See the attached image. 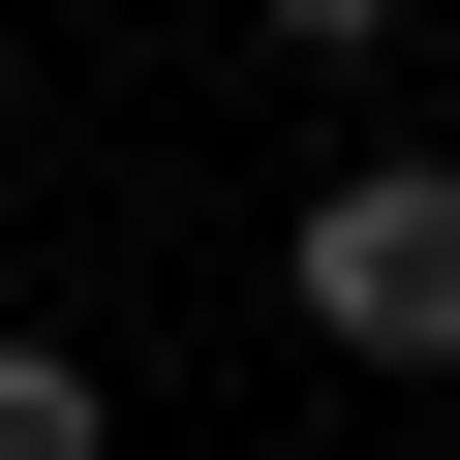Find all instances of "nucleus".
I'll list each match as a JSON object with an SVG mask.
<instances>
[{
  "instance_id": "1",
  "label": "nucleus",
  "mask_w": 460,
  "mask_h": 460,
  "mask_svg": "<svg viewBox=\"0 0 460 460\" xmlns=\"http://www.w3.org/2000/svg\"><path fill=\"white\" fill-rule=\"evenodd\" d=\"M277 277H307V338H338V368H460V154H338Z\"/></svg>"
},
{
  "instance_id": "2",
  "label": "nucleus",
  "mask_w": 460,
  "mask_h": 460,
  "mask_svg": "<svg viewBox=\"0 0 460 460\" xmlns=\"http://www.w3.org/2000/svg\"><path fill=\"white\" fill-rule=\"evenodd\" d=\"M0 460H93V338H0Z\"/></svg>"
}]
</instances>
